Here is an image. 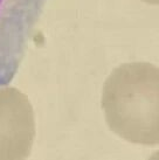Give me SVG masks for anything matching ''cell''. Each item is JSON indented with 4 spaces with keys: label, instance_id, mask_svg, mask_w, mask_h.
I'll list each match as a JSON object with an SVG mask.
<instances>
[{
    "label": "cell",
    "instance_id": "7a4b0ae2",
    "mask_svg": "<svg viewBox=\"0 0 159 160\" xmlns=\"http://www.w3.org/2000/svg\"><path fill=\"white\" fill-rule=\"evenodd\" d=\"M46 4L47 0H0V87L17 75Z\"/></svg>",
    "mask_w": 159,
    "mask_h": 160
},
{
    "label": "cell",
    "instance_id": "277c9868",
    "mask_svg": "<svg viewBox=\"0 0 159 160\" xmlns=\"http://www.w3.org/2000/svg\"><path fill=\"white\" fill-rule=\"evenodd\" d=\"M141 1H144V2L150 5H158L159 2V0H141Z\"/></svg>",
    "mask_w": 159,
    "mask_h": 160
},
{
    "label": "cell",
    "instance_id": "3957f363",
    "mask_svg": "<svg viewBox=\"0 0 159 160\" xmlns=\"http://www.w3.org/2000/svg\"><path fill=\"white\" fill-rule=\"evenodd\" d=\"M35 131V116L26 95L13 87H0V160L27 158Z\"/></svg>",
    "mask_w": 159,
    "mask_h": 160
},
{
    "label": "cell",
    "instance_id": "6da1fadb",
    "mask_svg": "<svg viewBox=\"0 0 159 160\" xmlns=\"http://www.w3.org/2000/svg\"><path fill=\"white\" fill-rule=\"evenodd\" d=\"M102 109L109 129L137 145L159 142V70L149 62L123 63L104 82Z\"/></svg>",
    "mask_w": 159,
    "mask_h": 160
}]
</instances>
